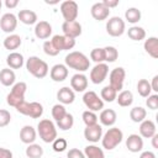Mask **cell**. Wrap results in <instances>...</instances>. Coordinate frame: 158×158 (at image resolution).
Wrapping results in <instances>:
<instances>
[{
    "mask_svg": "<svg viewBox=\"0 0 158 158\" xmlns=\"http://www.w3.org/2000/svg\"><path fill=\"white\" fill-rule=\"evenodd\" d=\"M116 101L121 107H128L133 102V94L130 90H121L116 96Z\"/></svg>",
    "mask_w": 158,
    "mask_h": 158,
    "instance_id": "30",
    "label": "cell"
},
{
    "mask_svg": "<svg viewBox=\"0 0 158 158\" xmlns=\"http://www.w3.org/2000/svg\"><path fill=\"white\" fill-rule=\"evenodd\" d=\"M90 14L93 16L94 20L96 21H104L109 17L110 15V10L102 4V2H95L91 9H90Z\"/></svg>",
    "mask_w": 158,
    "mask_h": 158,
    "instance_id": "18",
    "label": "cell"
},
{
    "mask_svg": "<svg viewBox=\"0 0 158 158\" xmlns=\"http://www.w3.org/2000/svg\"><path fill=\"white\" fill-rule=\"evenodd\" d=\"M137 91L142 98H147L151 95L152 89H151V84L147 79H139L137 83Z\"/></svg>",
    "mask_w": 158,
    "mask_h": 158,
    "instance_id": "37",
    "label": "cell"
},
{
    "mask_svg": "<svg viewBox=\"0 0 158 158\" xmlns=\"http://www.w3.org/2000/svg\"><path fill=\"white\" fill-rule=\"evenodd\" d=\"M22 43V40L19 35H15V33H11L7 37H5L4 40V47L5 49H9V51H14V49H17Z\"/></svg>",
    "mask_w": 158,
    "mask_h": 158,
    "instance_id": "29",
    "label": "cell"
},
{
    "mask_svg": "<svg viewBox=\"0 0 158 158\" xmlns=\"http://www.w3.org/2000/svg\"><path fill=\"white\" fill-rule=\"evenodd\" d=\"M49 77L53 81L60 83L68 78V68L65 64H54L49 70Z\"/></svg>",
    "mask_w": 158,
    "mask_h": 158,
    "instance_id": "15",
    "label": "cell"
},
{
    "mask_svg": "<svg viewBox=\"0 0 158 158\" xmlns=\"http://www.w3.org/2000/svg\"><path fill=\"white\" fill-rule=\"evenodd\" d=\"M26 69H27V72L31 75H33L37 79L44 78L48 74V72H49L48 64L44 60H42L41 58L36 57V56H31V57L27 58V60H26Z\"/></svg>",
    "mask_w": 158,
    "mask_h": 158,
    "instance_id": "2",
    "label": "cell"
},
{
    "mask_svg": "<svg viewBox=\"0 0 158 158\" xmlns=\"http://www.w3.org/2000/svg\"><path fill=\"white\" fill-rule=\"evenodd\" d=\"M84 137L88 142H91V143H96L101 139L102 137V127L96 123L94 126H88L85 127L84 130Z\"/></svg>",
    "mask_w": 158,
    "mask_h": 158,
    "instance_id": "17",
    "label": "cell"
},
{
    "mask_svg": "<svg viewBox=\"0 0 158 158\" xmlns=\"http://www.w3.org/2000/svg\"><path fill=\"white\" fill-rule=\"evenodd\" d=\"M149 84H151L152 91L158 93V75H154V77L152 78V83H149Z\"/></svg>",
    "mask_w": 158,
    "mask_h": 158,
    "instance_id": "50",
    "label": "cell"
},
{
    "mask_svg": "<svg viewBox=\"0 0 158 158\" xmlns=\"http://www.w3.org/2000/svg\"><path fill=\"white\" fill-rule=\"evenodd\" d=\"M16 110L17 112L25 116H30L31 118H40L43 115V106L37 101H32V102L23 101L16 107Z\"/></svg>",
    "mask_w": 158,
    "mask_h": 158,
    "instance_id": "6",
    "label": "cell"
},
{
    "mask_svg": "<svg viewBox=\"0 0 158 158\" xmlns=\"http://www.w3.org/2000/svg\"><path fill=\"white\" fill-rule=\"evenodd\" d=\"M152 138V146H153V148H158V135L156 133L153 137H151Z\"/></svg>",
    "mask_w": 158,
    "mask_h": 158,
    "instance_id": "53",
    "label": "cell"
},
{
    "mask_svg": "<svg viewBox=\"0 0 158 158\" xmlns=\"http://www.w3.org/2000/svg\"><path fill=\"white\" fill-rule=\"evenodd\" d=\"M52 44L60 52V51H69L73 49L75 46V40L67 37L64 35H54L51 40Z\"/></svg>",
    "mask_w": 158,
    "mask_h": 158,
    "instance_id": "12",
    "label": "cell"
},
{
    "mask_svg": "<svg viewBox=\"0 0 158 158\" xmlns=\"http://www.w3.org/2000/svg\"><path fill=\"white\" fill-rule=\"evenodd\" d=\"M35 36L40 40H47L52 35V26L48 21H40L35 26Z\"/></svg>",
    "mask_w": 158,
    "mask_h": 158,
    "instance_id": "20",
    "label": "cell"
},
{
    "mask_svg": "<svg viewBox=\"0 0 158 158\" xmlns=\"http://www.w3.org/2000/svg\"><path fill=\"white\" fill-rule=\"evenodd\" d=\"M63 35L70 38H77L81 35V25L78 21H70V22H63L62 25Z\"/></svg>",
    "mask_w": 158,
    "mask_h": 158,
    "instance_id": "14",
    "label": "cell"
},
{
    "mask_svg": "<svg viewBox=\"0 0 158 158\" xmlns=\"http://www.w3.org/2000/svg\"><path fill=\"white\" fill-rule=\"evenodd\" d=\"M144 51L154 59L158 58V38L157 37H148L143 43Z\"/></svg>",
    "mask_w": 158,
    "mask_h": 158,
    "instance_id": "27",
    "label": "cell"
},
{
    "mask_svg": "<svg viewBox=\"0 0 158 158\" xmlns=\"http://www.w3.org/2000/svg\"><path fill=\"white\" fill-rule=\"evenodd\" d=\"M88 88V78L83 73H77L70 79V89L77 93H83Z\"/></svg>",
    "mask_w": 158,
    "mask_h": 158,
    "instance_id": "16",
    "label": "cell"
},
{
    "mask_svg": "<svg viewBox=\"0 0 158 158\" xmlns=\"http://www.w3.org/2000/svg\"><path fill=\"white\" fill-rule=\"evenodd\" d=\"M101 2L110 10V9H112V7H116L120 1H118V0H102Z\"/></svg>",
    "mask_w": 158,
    "mask_h": 158,
    "instance_id": "49",
    "label": "cell"
},
{
    "mask_svg": "<svg viewBox=\"0 0 158 158\" xmlns=\"http://www.w3.org/2000/svg\"><path fill=\"white\" fill-rule=\"evenodd\" d=\"M17 16H15L11 12L4 14L0 19V28L6 33H12L17 27Z\"/></svg>",
    "mask_w": 158,
    "mask_h": 158,
    "instance_id": "13",
    "label": "cell"
},
{
    "mask_svg": "<svg viewBox=\"0 0 158 158\" xmlns=\"http://www.w3.org/2000/svg\"><path fill=\"white\" fill-rule=\"evenodd\" d=\"M37 133L40 138L46 143H52L57 138V128L53 121L48 118H43L37 125Z\"/></svg>",
    "mask_w": 158,
    "mask_h": 158,
    "instance_id": "5",
    "label": "cell"
},
{
    "mask_svg": "<svg viewBox=\"0 0 158 158\" xmlns=\"http://www.w3.org/2000/svg\"><path fill=\"white\" fill-rule=\"evenodd\" d=\"M109 74V65L106 63H98L90 70V80L93 84H101Z\"/></svg>",
    "mask_w": 158,
    "mask_h": 158,
    "instance_id": "11",
    "label": "cell"
},
{
    "mask_svg": "<svg viewBox=\"0 0 158 158\" xmlns=\"http://www.w3.org/2000/svg\"><path fill=\"white\" fill-rule=\"evenodd\" d=\"M36 137H37V132L36 130L30 126V125H26L21 128L20 131V139L22 143L25 144H31V143H35L36 141Z\"/></svg>",
    "mask_w": 158,
    "mask_h": 158,
    "instance_id": "24",
    "label": "cell"
},
{
    "mask_svg": "<svg viewBox=\"0 0 158 158\" xmlns=\"http://www.w3.org/2000/svg\"><path fill=\"white\" fill-rule=\"evenodd\" d=\"M125 78H126V72L122 67H116L110 72L109 75V81H110V86L112 89H115L117 93L122 90L123 88V83H125Z\"/></svg>",
    "mask_w": 158,
    "mask_h": 158,
    "instance_id": "10",
    "label": "cell"
},
{
    "mask_svg": "<svg viewBox=\"0 0 158 158\" xmlns=\"http://www.w3.org/2000/svg\"><path fill=\"white\" fill-rule=\"evenodd\" d=\"M126 28L125 21L120 16H112L106 22V32L112 37H120L123 35Z\"/></svg>",
    "mask_w": 158,
    "mask_h": 158,
    "instance_id": "9",
    "label": "cell"
},
{
    "mask_svg": "<svg viewBox=\"0 0 158 158\" xmlns=\"http://www.w3.org/2000/svg\"><path fill=\"white\" fill-rule=\"evenodd\" d=\"M1 6H2V1L0 0V10H1Z\"/></svg>",
    "mask_w": 158,
    "mask_h": 158,
    "instance_id": "54",
    "label": "cell"
},
{
    "mask_svg": "<svg viewBox=\"0 0 158 158\" xmlns=\"http://www.w3.org/2000/svg\"><path fill=\"white\" fill-rule=\"evenodd\" d=\"M84 154L85 158H105V153L102 148L95 146V144H89L84 148Z\"/></svg>",
    "mask_w": 158,
    "mask_h": 158,
    "instance_id": "31",
    "label": "cell"
},
{
    "mask_svg": "<svg viewBox=\"0 0 158 158\" xmlns=\"http://www.w3.org/2000/svg\"><path fill=\"white\" fill-rule=\"evenodd\" d=\"M157 133L156 123L152 120H143L139 125V136L142 138H151Z\"/></svg>",
    "mask_w": 158,
    "mask_h": 158,
    "instance_id": "22",
    "label": "cell"
},
{
    "mask_svg": "<svg viewBox=\"0 0 158 158\" xmlns=\"http://www.w3.org/2000/svg\"><path fill=\"white\" fill-rule=\"evenodd\" d=\"M141 16H142V14H141V11L137 7H128L125 11V19H126V21L130 22V23H132V25L137 23L141 20Z\"/></svg>",
    "mask_w": 158,
    "mask_h": 158,
    "instance_id": "34",
    "label": "cell"
},
{
    "mask_svg": "<svg viewBox=\"0 0 158 158\" xmlns=\"http://www.w3.org/2000/svg\"><path fill=\"white\" fill-rule=\"evenodd\" d=\"M146 116H147V111L142 106L132 107L130 111V118L136 123H138V122L141 123L143 120H146Z\"/></svg>",
    "mask_w": 158,
    "mask_h": 158,
    "instance_id": "32",
    "label": "cell"
},
{
    "mask_svg": "<svg viewBox=\"0 0 158 158\" xmlns=\"http://www.w3.org/2000/svg\"><path fill=\"white\" fill-rule=\"evenodd\" d=\"M19 5V0H5V6L7 9H14Z\"/></svg>",
    "mask_w": 158,
    "mask_h": 158,
    "instance_id": "51",
    "label": "cell"
},
{
    "mask_svg": "<svg viewBox=\"0 0 158 158\" xmlns=\"http://www.w3.org/2000/svg\"><path fill=\"white\" fill-rule=\"evenodd\" d=\"M68 143H67V139L65 138H56L53 142H52V148L54 152H64L65 148H67Z\"/></svg>",
    "mask_w": 158,
    "mask_h": 158,
    "instance_id": "43",
    "label": "cell"
},
{
    "mask_svg": "<svg viewBox=\"0 0 158 158\" xmlns=\"http://www.w3.org/2000/svg\"><path fill=\"white\" fill-rule=\"evenodd\" d=\"M27 158H41L43 156V148L37 143H31L26 148Z\"/></svg>",
    "mask_w": 158,
    "mask_h": 158,
    "instance_id": "36",
    "label": "cell"
},
{
    "mask_svg": "<svg viewBox=\"0 0 158 158\" xmlns=\"http://www.w3.org/2000/svg\"><path fill=\"white\" fill-rule=\"evenodd\" d=\"M83 102L89 109V111H93V112L101 111L104 109V101L93 90H89V91H85L84 93V95H83Z\"/></svg>",
    "mask_w": 158,
    "mask_h": 158,
    "instance_id": "8",
    "label": "cell"
},
{
    "mask_svg": "<svg viewBox=\"0 0 158 158\" xmlns=\"http://www.w3.org/2000/svg\"><path fill=\"white\" fill-rule=\"evenodd\" d=\"M123 139V133L118 127H111L109 128L101 137V144L102 148L107 151H112L116 148Z\"/></svg>",
    "mask_w": 158,
    "mask_h": 158,
    "instance_id": "3",
    "label": "cell"
},
{
    "mask_svg": "<svg viewBox=\"0 0 158 158\" xmlns=\"http://www.w3.org/2000/svg\"><path fill=\"white\" fill-rule=\"evenodd\" d=\"M116 96H117V91L115 89H112L110 85H106L101 89V93H100V98L102 101H106V102H112L116 100Z\"/></svg>",
    "mask_w": 158,
    "mask_h": 158,
    "instance_id": "35",
    "label": "cell"
},
{
    "mask_svg": "<svg viewBox=\"0 0 158 158\" xmlns=\"http://www.w3.org/2000/svg\"><path fill=\"white\" fill-rule=\"evenodd\" d=\"M81 118H83V122L85 123L86 127L88 126H94V125L98 123V116H96V114L93 112V111H89V110H86V111L83 112Z\"/></svg>",
    "mask_w": 158,
    "mask_h": 158,
    "instance_id": "41",
    "label": "cell"
},
{
    "mask_svg": "<svg viewBox=\"0 0 158 158\" xmlns=\"http://www.w3.org/2000/svg\"><path fill=\"white\" fill-rule=\"evenodd\" d=\"M127 36L132 41H142L146 38V31L143 27L139 26H132L127 30Z\"/></svg>",
    "mask_w": 158,
    "mask_h": 158,
    "instance_id": "33",
    "label": "cell"
},
{
    "mask_svg": "<svg viewBox=\"0 0 158 158\" xmlns=\"http://www.w3.org/2000/svg\"><path fill=\"white\" fill-rule=\"evenodd\" d=\"M57 99L62 105H69L74 102L75 93L69 86H63L57 91Z\"/></svg>",
    "mask_w": 158,
    "mask_h": 158,
    "instance_id": "21",
    "label": "cell"
},
{
    "mask_svg": "<svg viewBox=\"0 0 158 158\" xmlns=\"http://www.w3.org/2000/svg\"><path fill=\"white\" fill-rule=\"evenodd\" d=\"M12 152L7 148H4V147H0V158H12Z\"/></svg>",
    "mask_w": 158,
    "mask_h": 158,
    "instance_id": "48",
    "label": "cell"
},
{
    "mask_svg": "<svg viewBox=\"0 0 158 158\" xmlns=\"http://www.w3.org/2000/svg\"><path fill=\"white\" fill-rule=\"evenodd\" d=\"M104 51H105V62L114 63L118 58V51L114 46H107L104 48Z\"/></svg>",
    "mask_w": 158,
    "mask_h": 158,
    "instance_id": "40",
    "label": "cell"
},
{
    "mask_svg": "<svg viewBox=\"0 0 158 158\" xmlns=\"http://www.w3.org/2000/svg\"><path fill=\"white\" fill-rule=\"evenodd\" d=\"M116 118H117V115H116L115 110H112V109L101 110V112L99 115V120H100L101 125L106 126V127H112L116 122Z\"/></svg>",
    "mask_w": 158,
    "mask_h": 158,
    "instance_id": "23",
    "label": "cell"
},
{
    "mask_svg": "<svg viewBox=\"0 0 158 158\" xmlns=\"http://www.w3.org/2000/svg\"><path fill=\"white\" fill-rule=\"evenodd\" d=\"M73 125H74V117H73V115L69 114V112H67V114L64 115V117L57 122V126H58L59 130H62V131H68V130H70V128L73 127Z\"/></svg>",
    "mask_w": 158,
    "mask_h": 158,
    "instance_id": "38",
    "label": "cell"
},
{
    "mask_svg": "<svg viewBox=\"0 0 158 158\" xmlns=\"http://www.w3.org/2000/svg\"><path fill=\"white\" fill-rule=\"evenodd\" d=\"M25 63L23 56L19 52H11L6 57V64L10 69H20Z\"/></svg>",
    "mask_w": 158,
    "mask_h": 158,
    "instance_id": "25",
    "label": "cell"
},
{
    "mask_svg": "<svg viewBox=\"0 0 158 158\" xmlns=\"http://www.w3.org/2000/svg\"><path fill=\"white\" fill-rule=\"evenodd\" d=\"M126 147L130 152L138 153L143 149V138L137 133H132L126 139Z\"/></svg>",
    "mask_w": 158,
    "mask_h": 158,
    "instance_id": "19",
    "label": "cell"
},
{
    "mask_svg": "<svg viewBox=\"0 0 158 158\" xmlns=\"http://www.w3.org/2000/svg\"><path fill=\"white\" fill-rule=\"evenodd\" d=\"M146 105L151 110H157L158 109V95L157 94H151L149 96H147Z\"/></svg>",
    "mask_w": 158,
    "mask_h": 158,
    "instance_id": "46",
    "label": "cell"
},
{
    "mask_svg": "<svg viewBox=\"0 0 158 158\" xmlns=\"http://www.w3.org/2000/svg\"><path fill=\"white\" fill-rule=\"evenodd\" d=\"M65 114H67V110H65L64 105H62V104L53 105V107H52V117H53V120L56 122H58L59 120H62Z\"/></svg>",
    "mask_w": 158,
    "mask_h": 158,
    "instance_id": "39",
    "label": "cell"
},
{
    "mask_svg": "<svg viewBox=\"0 0 158 158\" xmlns=\"http://www.w3.org/2000/svg\"><path fill=\"white\" fill-rule=\"evenodd\" d=\"M27 90V84L25 81H19L15 83L11 88V91L7 94L6 96V102L7 105L12 106V107H17L21 102L25 101V94Z\"/></svg>",
    "mask_w": 158,
    "mask_h": 158,
    "instance_id": "4",
    "label": "cell"
},
{
    "mask_svg": "<svg viewBox=\"0 0 158 158\" xmlns=\"http://www.w3.org/2000/svg\"><path fill=\"white\" fill-rule=\"evenodd\" d=\"M16 81V74L10 68H4L0 70V83L4 86H12Z\"/></svg>",
    "mask_w": 158,
    "mask_h": 158,
    "instance_id": "28",
    "label": "cell"
},
{
    "mask_svg": "<svg viewBox=\"0 0 158 158\" xmlns=\"http://www.w3.org/2000/svg\"><path fill=\"white\" fill-rule=\"evenodd\" d=\"M64 62H65L67 68H72V69L77 70L78 73L86 72L90 68V60H89V58L84 53L78 52V51L69 52L65 56Z\"/></svg>",
    "mask_w": 158,
    "mask_h": 158,
    "instance_id": "1",
    "label": "cell"
},
{
    "mask_svg": "<svg viewBox=\"0 0 158 158\" xmlns=\"http://www.w3.org/2000/svg\"><path fill=\"white\" fill-rule=\"evenodd\" d=\"M90 59L93 62L98 63H104L105 62V51L104 48H94L90 52Z\"/></svg>",
    "mask_w": 158,
    "mask_h": 158,
    "instance_id": "42",
    "label": "cell"
},
{
    "mask_svg": "<svg viewBox=\"0 0 158 158\" xmlns=\"http://www.w3.org/2000/svg\"><path fill=\"white\" fill-rule=\"evenodd\" d=\"M17 20L22 22L23 25H35L37 23V14L32 10H20L17 14Z\"/></svg>",
    "mask_w": 158,
    "mask_h": 158,
    "instance_id": "26",
    "label": "cell"
},
{
    "mask_svg": "<svg viewBox=\"0 0 158 158\" xmlns=\"http://www.w3.org/2000/svg\"><path fill=\"white\" fill-rule=\"evenodd\" d=\"M43 52L47 56H49V57H54V56L59 54V51L52 44L51 40L49 41H44V43H43Z\"/></svg>",
    "mask_w": 158,
    "mask_h": 158,
    "instance_id": "44",
    "label": "cell"
},
{
    "mask_svg": "<svg viewBox=\"0 0 158 158\" xmlns=\"http://www.w3.org/2000/svg\"><path fill=\"white\" fill-rule=\"evenodd\" d=\"M10 121H11V114L5 109H0V127L7 126Z\"/></svg>",
    "mask_w": 158,
    "mask_h": 158,
    "instance_id": "45",
    "label": "cell"
},
{
    "mask_svg": "<svg viewBox=\"0 0 158 158\" xmlns=\"http://www.w3.org/2000/svg\"><path fill=\"white\" fill-rule=\"evenodd\" d=\"M60 14L64 19L65 22H70V21H77L78 17V12H79V6L75 1L73 0H65L60 4Z\"/></svg>",
    "mask_w": 158,
    "mask_h": 158,
    "instance_id": "7",
    "label": "cell"
},
{
    "mask_svg": "<svg viewBox=\"0 0 158 158\" xmlns=\"http://www.w3.org/2000/svg\"><path fill=\"white\" fill-rule=\"evenodd\" d=\"M139 158H156V154L152 151H144L141 153Z\"/></svg>",
    "mask_w": 158,
    "mask_h": 158,
    "instance_id": "52",
    "label": "cell"
},
{
    "mask_svg": "<svg viewBox=\"0 0 158 158\" xmlns=\"http://www.w3.org/2000/svg\"><path fill=\"white\" fill-rule=\"evenodd\" d=\"M67 158H85L84 152H81L78 148H72L67 153Z\"/></svg>",
    "mask_w": 158,
    "mask_h": 158,
    "instance_id": "47",
    "label": "cell"
}]
</instances>
